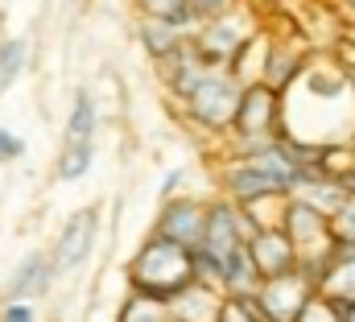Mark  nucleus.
<instances>
[{"instance_id": "nucleus-1", "label": "nucleus", "mask_w": 355, "mask_h": 322, "mask_svg": "<svg viewBox=\"0 0 355 322\" xmlns=\"http://www.w3.org/2000/svg\"><path fill=\"white\" fill-rule=\"evenodd\" d=\"M124 277H128V289H132V294H149V298H157V302H170L178 289L194 277V269H190V248H182V244H174V240H166V236L153 232L149 240L132 252Z\"/></svg>"}, {"instance_id": "nucleus-2", "label": "nucleus", "mask_w": 355, "mask_h": 322, "mask_svg": "<svg viewBox=\"0 0 355 322\" xmlns=\"http://www.w3.org/2000/svg\"><path fill=\"white\" fill-rule=\"evenodd\" d=\"M240 91H244V83L236 79L227 67H207V71L194 79V87L178 99V108H182V116H186L194 128H202L207 137H227V133H232V120H236Z\"/></svg>"}, {"instance_id": "nucleus-3", "label": "nucleus", "mask_w": 355, "mask_h": 322, "mask_svg": "<svg viewBox=\"0 0 355 322\" xmlns=\"http://www.w3.org/2000/svg\"><path fill=\"white\" fill-rule=\"evenodd\" d=\"M257 33H261V21H257L244 4H232L227 12L202 21V25L190 33V46L198 50V58H202L207 67H232L236 54H240Z\"/></svg>"}, {"instance_id": "nucleus-4", "label": "nucleus", "mask_w": 355, "mask_h": 322, "mask_svg": "<svg viewBox=\"0 0 355 322\" xmlns=\"http://www.w3.org/2000/svg\"><path fill=\"white\" fill-rule=\"evenodd\" d=\"M281 228H285V236H289L293 248H297L302 269L318 281L322 260H327V256H331V248H335V236H331V215H322L318 207H310V203H306V198H297V194H285Z\"/></svg>"}, {"instance_id": "nucleus-5", "label": "nucleus", "mask_w": 355, "mask_h": 322, "mask_svg": "<svg viewBox=\"0 0 355 322\" xmlns=\"http://www.w3.org/2000/svg\"><path fill=\"white\" fill-rule=\"evenodd\" d=\"M248 236H252V223H248L240 203H232L227 194L207 203V228H202V244L198 248H207L211 256H219V264H227V260H236L248 248Z\"/></svg>"}, {"instance_id": "nucleus-6", "label": "nucleus", "mask_w": 355, "mask_h": 322, "mask_svg": "<svg viewBox=\"0 0 355 322\" xmlns=\"http://www.w3.org/2000/svg\"><path fill=\"white\" fill-rule=\"evenodd\" d=\"M281 120H285V95L268 87L265 79L244 83L232 133L236 137H281Z\"/></svg>"}, {"instance_id": "nucleus-7", "label": "nucleus", "mask_w": 355, "mask_h": 322, "mask_svg": "<svg viewBox=\"0 0 355 322\" xmlns=\"http://www.w3.org/2000/svg\"><path fill=\"white\" fill-rule=\"evenodd\" d=\"M318 294V281L297 264L289 273H277V277H265L257 285V302H261V314L265 322H293L302 314V306Z\"/></svg>"}, {"instance_id": "nucleus-8", "label": "nucleus", "mask_w": 355, "mask_h": 322, "mask_svg": "<svg viewBox=\"0 0 355 322\" xmlns=\"http://www.w3.org/2000/svg\"><path fill=\"white\" fill-rule=\"evenodd\" d=\"M219 190L232 203H252L268 194H285V182L261 158H227V165L219 169Z\"/></svg>"}, {"instance_id": "nucleus-9", "label": "nucleus", "mask_w": 355, "mask_h": 322, "mask_svg": "<svg viewBox=\"0 0 355 322\" xmlns=\"http://www.w3.org/2000/svg\"><path fill=\"white\" fill-rule=\"evenodd\" d=\"M202 228H207V203L202 198H194V194L162 198V211L153 219L157 236L182 244V248H198L202 244Z\"/></svg>"}, {"instance_id": "nucleus-10", "label": "nucleus", "mask_w": 355, "mask_h": 322, "mask_svg": "<svg viewBox=\"0 0 355 322\" xmlns=\"http://www.w3.org/2000/svg\"><path fill=\"white\" fill-rule=\"evenodd\" d=\"M95 236H99V207L75 211V215L62 223V232H58V240H54V252H50L54 273L79 269V264L91 256V248H95Z\"/></svg>"}, {"instance_id": "nucleus-11", "label": "nucleus", "mask_w": 355, "mask_h": 322, "mask_svg": "<svg viewBox=\"0 0 355 322\" xmlns=\"http://www.w3.org/2000/svg\"><path fill=\"white\" fill-rule=\"evenodd\" d=\"M248 260L261 273V281L265 277H277V273H289V269L302 264V256H297L293 240L285 236V228H257L248 236Z\"/></svg>"}, {"instance_id": "nucleus-12", "label": "nucleus", "mask_w": 355, "mask_h": 322, "mask_svg": "<svg viewBox=\"0 0 355 322\" xmlns=\"http://www.w3.org/2000/svg\"><path fill=\"white\" fill-rule=\"evenodd\" d=\"M310 58H314V50H310L306 42H277V37H272V42H268V58H265V75H261V79L285 95L293 83L302 79V71L310 67Z\"/></svg>"}, {"instance_id": "nucleus-13", "label": "nucleus", "mask_w": 355, "mask_h": 322, "mask_svg": "<svg viewBox=\"0 0 355 322\" xmlns=\"http://www.w3.org/2000/svg\"><path fill=\"white\" fill-rule=\"evenodd\" d=\"M174 322H219V306H223V289L202 285V281H186L174 298L166 302Z\"/></svg>"}, {"instance_id": "nucleus-14", "label": "nucleus", "mask_w": 355, "mask_h": 322, "mask_svg": "<svg viewBox=\"0 0 355 322\" xmlns=\"http://www.w3.org/2000/svg\"><path fill=\"white\" fill-rule=\"evenodd\" d=\"M318 294L352 306L355 302V244H335L318 273Z\"/></svg>"}, {"instance_id": "nucleus-15", "label": "nucleus", "mask_w": 355, "mask_h": 322, "mask_svg": "<svg viewBox=\"0 0 355 322\" xmlns=\"http://www.w3.org/2000/svg\"><path fill=\"white\" fill-rule=\"evenodd\" d=\"M153 62H157V75H162V83L170 87L174 99H182V95L194 87V79L207 71V62L198 58V50L190 46V37H182L170 54H162V58H153Z\"/></svg>"}, {"instance_id": "nucleus-16", "label": "nucleus", "mask_w": 355, "mask_h": 322, "mask_svg": "<svg viewBox=\"0 0 355 322\" xmlns=\"http://www.w3.org/2000/svg\"><path fill=\"white\" fill-rule=\"evenodd\" d=\"M58 273H54V260H50V252H29L17 269H12V277H8V298H21V302H33V298H42L46 289H50V281H54Z\"/></svg>"}, {"instance_id": "nucleus-17", "label": "nucleus", "mask_w": 355, "mask_h": 322, "mask_svg": "<svg viewBox=\"0 0 355 322\" xmlns=\"http://www.w3.org/2000/svg\"><path fill=\"white\" fill-rule=\"evenodd\" d=\"M141 17H157V21H170L174 29H182L186 37L198 29V21L190 17V4L186 0H132Z\"/></svg>"}, {"instance_id": "nucleus-18", "label": "nucleus", "mask_w": 355, "mask_h": 322, "mask_svg": "<svg viewBox=\"0 0 355 322\" xmlns=\"http://www.w3.org/2000/svg\"><path fill=\"white\" fill-rule=\"evenodd\" d=\"M137 33H141V46L149 50V58H162V54H170L178 42L186 37L182 29H174L170 21H157V17H141Z\"/></svg>"}, {"instance_id": "nucleus-19", "label": "nucleus", "mask_w": 355, "mask_h": 322, "mask_svg": "<svg viewBox=\"0 0 355 322\" xmlns=\"http://www.w3.org/2000/svg\"><path fill=\"white\" fill-rule=\"evenodd\" d=\"M91 161H95V141H67L58 153V182H79L87 178Z\"/></svg>"}, {"instance_id": "nucleus-20", "label": "nucleus", "mask_w": 355, "mask_h": 322, "mask_svg": "<svg viewBox=\"0 0 355 322\" xmlns=\"http://www.w3.org/2000/svg\"><path fill=\"white\" fill-rule=\"evenodd\" d=\"M95 128H99L95 99L87 91H79L75 103H71V116H67V141H95Z\"/></svg>"}, {"instance_id": "nucleus-21", "label": "nucleus", "mask_w": 355, "mask_h": 322, "mask_svg": "<svg viewBox=\"0 0 355 322\" xmlns=\"http://www.w3.org/2000/svg\"><path fill=\"white\" fill-rule=\"evenodd\" d=\"M116 322H170V306L157 302V298H149V294H132L128 289Z\"/></svg>"}, {"instance_id": "nucleus-22", "label": "nucleus", "mask_w": 355, "mask_h": 322, "mask_svg": "<svg viewBox=\"0 0 355 322\" xmlns=\"http://www.w3.org/2000/svg\"><path fill=\"white\" fill-rule=\"evenodd\" d=\"M219 322H265L257 294H223L219 306Z\"/></svg>"}, {"instance_id": "nucleus-23", "label": "nucleus", "mask_w": 355, "mask_h": 322, "mask_svg": "<svg viewBox=\"0 0 355 322\" xmlns=\"http://www.w3.org/2000/svg\"><path fill=\"white\" fill-rule=\"evenodd\" d=\"M25 58H29V46H25L21 37L0 42V91L17 83V75L25 71Z\"/></svg>"}, {"instance_id": "nucleus-24", "label": "nucleus", "mask_w": 355, "mask_h": 322, "mask_svg": "<svg viewBox=\"0 0 355 322\" xmlns=\"http://www.w3.org/2000/svg\"><path fill=\"white\" fill-rule=\"evenodd\" d=\"M343 310H347L343 302H335V298H327V294H314L293 322H343Z\"/></svg>"}, {"instance_id": "nucleus-25", "label": "nucleus", "mask_w": 355, "mask_h": 322, "mask_svg": "<svg viewBox=\"0 0 355 322\" xmlns=\"http://www.w3.org/2000/svg\"><path fill=\"white\" fill-rule=\"evenodd\" d=\"M331 236H335V244H355V190L331 215Z\"/></svg>"}, {"instance_id": "nucleus-26", "label": "nucleus", "mask_w": 355, "mask_h": 322, "mask_svg": "<svg viewBox=\"0 0 355 322\" xmlns=\"http://www.w3.org/2000/svg\"><path fill=\"white\" fill-rule=\"evenodd\" d=\"M190 4V17L202 25V21H211V17H219V12H227L236 0H186Z\"/></svg>"}, {"instance_id": "nucleus-27", "label": "nucleus", "mask_w": 355, "mask_h": 322, "mask_svg": "<svg viewBox=\"0 0 355 322\" xmlns=\"http://www.w3.org/2000/svg\"><path fill=\"white\" fill-rule=\"evenodd\" d=\"M0 322H37V310H33V302L8 298V302H4V310H0Z\"/></svg>"}, {"instance_id": "nucleus-28", "label": "nucleus", "mask_w": 355, "mask_h": 322, "mask_svg": "<svg viewBox=\"0 0 355 322\" xmlns=\"http://www.w3.org/2000/svg\"><path fill=\"white\" fill-rule=\"evenodd\" d=\"M17 158H25V141L17 133L0 128V165H8V161H17Z\"/></svg>"}, {"instance_id": "nucleus-29", "label": "nucleus", "mask_w": 355, "mask_h": 322, "mask_svg": "<svg viewBox=\"0 0 355 322\" xmlns=\"http://www.w3.org/2000/svg\"><path fill=\"white\" fill-rule=\"evenodd\" d=\"M182 178H186L182 169H170V173L162 178V186H157V194H162V198H174L178 190H182Z\"/></svg>"}, {"instance_id": "nucleus-30", "label": "nucleus", "mask_w": 355, "mask_h": 322, "mask_svg": "<svg viewBox=\"0 0 355 322\" xmlns=\"http://www.w3.org/2000/svg\"><path fill=\"white\" fill-rule=\"evenodd\" d=\"M347 83H352V128H355V67H347Z\"/></svg>"}, {"instance_id": "nucleus-31", "label": "nucleus", "mask_w": 355, "mask_h": 322, "mask_svg": "<svg viewBox=\"0 0 355 322\" xmlns=\"http://www.w3.org/2000/svg\"><path fill=\"white\" fill-rule=\"evenodd\" d=\"M343 322H355V302L347 306V310H343Z\"/></svg>"}, {"instance_id": "nucleus-32", "label": "nucleus", "mask_w": 355, "mask_h": 322, "mask_svg": "<svg viewBox=\"0 0 355 322\" xmlns=\"http://www.w3.org/2000/svg\"><path fill=\"white\" fill-rule=\"evenodd\" d=\"M343 8H347V12L355 17V0H343Z\"/></svg>"}, {"instance_id": "nucleus-33", "label": "nucleus", "mask_w": 355, "mask_h": 322, "mask_svg": "<svg viewBox=\"0 0 355 322\" xmlns=\"http://www.w3.org/2000/svg\"><path fill=\"white\" fill-rule=\"evenodd\" d=\"M347 149H352V158H355V133H352V137H347Z\"/></svg>"}, {"instance_id": "nucleus-34", "label": "nucleus", "mask_w": 355, "mask_h": 322, "mask_svg": "<svg viewBox=\"0 0 355 322\" xmlns=\"http://www.w3.org/2000/svg\"><path fill=\"white\" fill-rule=\"evenodd\" d=\"M170 322H174V319H170Z\"/></svg>"}]
</instances>
